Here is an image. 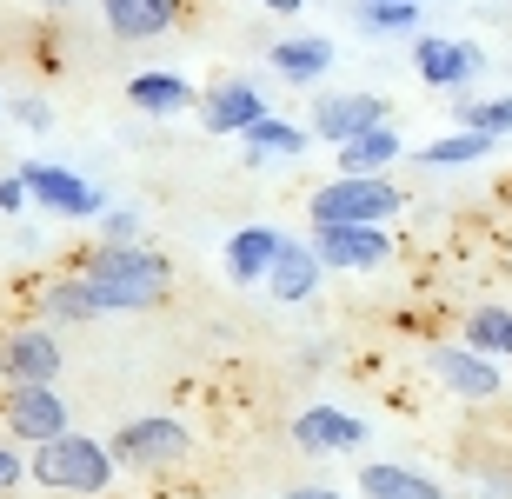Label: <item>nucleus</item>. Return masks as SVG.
Wrapping results in <instances>:
<instances>
[{"mask_svg":"<svg viewBox=\"0 0 512 499\" xmlns=\"http://www.w3.org/2000/svg\"><path fill=\"white\" fill-rule=\"evenodd\" d=\"M87 287H94L100 313H140V307H160L173 287V267L160 260L153 247H140V240H100L94 253H87Z\"/></svg>","mask_w":512,"mask_h":499,"instance_id":"obj_1","label":"nucleus"},{"mask_svg":"<svg viewBox=\"0 0 512 499\" xmlns=\"http://www.w3.org/2000/svg\"><path fill=\"white\" fill-rule=\"evenodd\" d=\"M27 473H34L47 493H74V499H100L107 486H114L120 460H114V446L107 440H87V433H60V440L34 446V460H27Z\"/></svg>","mask_w":512,"mask_h":499,"instance_id":"obj_2","label":"nucleus"},{"mask_svg":"<svg viewBox=\"0 0 512 499\" xmlns=\"http://www.w3.org/2000/svg\"><path fill=\"white\" fill-rule=\"evenodd\" d=\"M399 207H406V200H399V187L386 173H333V180L306 200L313 220H360V227H386Z\"/></svg>","mask_w":512,"mask_h":499,"instance_id":"obj_3","label":"nucleus"},{"mask_svg":"<svg viewBox=\"0 0 512 499\" xmlns=\"http://www.w3.org/2000/svg\"><path fill=\"white\" fill-rule=\"evenodd\" d=\"M107 446H114V460L133 466V473H160V466H180L193 453V433L173 420V413H140V420H127Z\"/></svg>","mask_w":512,"mask_h":499,"instance_id":"obj_4","label":"nucleus"},{"mask_svg":"<svg viewBox=\"0 0 512 499\" xmlns=\"http://www.w3.org/2000/svg\"><path fill=\"white\" fill-rule=\"evenodd\" d=\"M313 253L326 273H373L393 260V233L360 220H313Z\"/></svg>","mask_w":512,"mask_h":499,"instance_id":"obj_5","label":"nucleus"},{"mask_svg":"<svg viewBox=\"0 0 512 499\" xmlns=\"http://www.w3.org/2000/svg\"><path fill=\"white\" fill-rule=\"evenodd\" d=\"M14 173L27 180V193H34L40 207L67 213V220H100V213H107V193H100L87 173H74V167H54V160H27V167H14Z\"/></svg>","mask_w":512,"mask_h":499,"instance_id":"obj_6","label":"nucleus"},{"mask_svg":"<svg viewBox=\"0 0 512 499\" xmlns=\"http://www.w3.org/2000/svg\"><path fill=\"white\" fill-rule=\"evenodd\" d=\"M413 74L439 94H459V87H473L486 74V54H479L473 40H446V34H419L413 40Z\"/></svg>","mask_w":512,"mask_h":499,"instance_id":"obj_7","label":"nucleus"},{"mask_svg":"<svg viewBox=\"0 0 512 499\" xmlns=\"http://www.w3.org/2000/svg\"><path fill=\"white\" fill-rule=\"evenodd\" d=\"M293 446L300 453H313V460H326V453H360L366 446V420L360 413H346V406H300L293 413Z\"/></svg>","mask_w":512,"mask_h":499,"instance_id":"obj_8","label":"nucleus"},{"mask_svg":"<svg viewBox=\"0 0 512 499\" xmlns=\"http://www.w3.org/2000/svg\"><path fill=\"white\" fill-rule=\"evenodd\" d=\"M60 340L47 327H20L0 340V380L7 386H54L60 380Z\"/></svg>","mask_w":512,"mask_h":499,"instance_id":"obj_9","label":"nucleus"},{"mask_svg":"<svg viewBox=\"0 0 512 499\" xmlns=\"http://www.w3.org/2000/svg\"><path fill=\"white\" fill-rule=\"evenodd\" d=\"M67 393H54V386H14L7 393V433H14L20 446H47L67 433Z\"/></svg>","mask_w":512,"mask_h":499,"instance_id":"obj_10","label":"nucleus"},{"mask_svg":"<svg viewBox=\"0 0 512 499\" xmlns=\"http://www.w3.org/2000/svg\"><path fill=\"white\" fill-rule=\"evenodd\" d=\"M386 100L380 94H320L313 100V140H326V147H340V140H353V134H366V127H386Z\"/></svg>","mask_w":512,"mask_h":499,"instance_id":"obj_11","label":"nucleus"},{"mask_svg":"<svg viewBox=\"0 0 512 499\" xmlns=\"http://www.w3.org/2000/svg\"><path fill=\"white\" fill-rule=\"evenodd\" d=\"M433 373H439V386L446 393H459V400H493L499 386V360L493 353H479V346H466V340H453V346H433Z\"/></svg>","mask_w":512,"mask_h":499,"instance_id":"obj_12","label":"nucleus"},{"mask_svg":"<svg viewBox=\"0 0 512 499\" xmlns=\"http://www.w3.org/2000/svg\"><path fill=\"white\" fill-rule=\"evenodd\" d=\"M266 114V100H260V87H253V80H240V74H227L220 80V87H207V94H200V127H207V134H247L253 120Z\"/></svg>","mask_w":512,"mask_h":499,"instance_id":"obj_13","label":"nucleus"},{"mask_svg":"<svg viewBox=\"0 0 512 499\" xmlns=\"http://www.w3.org/2000/svg\"><path fill=\"white\" fill-rule=\"evenodd\" d=\"M320 280H326V267H320V253H313V240H286L273 273H266V293L286 300V307H300V300L320 293Z\"/></svg>","mask_w":512,"mask_h":499,"instance_id":"obj_14","label":"nucleus"},{"mask_svg":"<svg viewBox=\"0 0 512 499\" xmlns=\"http://www.w3.org/2000/svg\"><path fill=\"white\" fill-rule=\"evenodd\" d=\"M280 247H286L280 227H240V233L227 240V273H233V287H266V273H273Z\"/></svg>","mask_w":512,"mask_h":499,"instance_id":"obj_15","label":"nucleus"},{"mask_svg":"<svg viewBox=\"0 0 512 499\" xmlns=\"http://www.w3.org/2000/svg\"><path fill=\"white\" fill-rule=\"evenodd\" d=\"M114 40H160L180 20V0H100Z\"/></svg>","mask_w":512,"mask_h":499,"instance_id":"obj_16","label":"nucleus"},{"mask_svg":"<svg viewBox=\"0 0 512 499\" xmlns=\"http://www.w3.org/2000/svg\"><path fill=\"white\" fill-rule=\"evenodd\" d=\"M127 107L133 114H153V120H173V114H187V107H200V94H193L187 74H133Z\"/></svg>","mask_w":512,"mask_h":499,"instance_id":"obj_17","label":"nucleus"},{"mask_svg":"<svg viewBox=\"0 0 512 499\" xmlns=\"http://www.w3.org/2000/svg\"><path fill=\"white\" fill-rule=\"evenodd\" d=\"M273 74L293 80V87H313L320 74H333V40L326 34H293V40H273Z\"/></svg>","mask_w":512,"mask_h":499,"instance_id":"obj_18","label":"nucleus"},{"mask_svg":"<svg viewBox=\"0 0 512 499\" xmlns=\"http://www.w3.org/2000/svg\"><path fill=\"white\" fill-rule=\"evenodd\" d=\"M240 140H247L253 167H260V160H300L306 147H313V127H293V120H280V114H260Z\"/></svg>","mask_w":512,"mask_h":499,"instance_id":"obj_19","label":"nucleus"},{"mask_svg":"<svg viewBox=\"0 0 512 499\" xmlns=\"http://www.w3.org/2000/svg\"><path fill=\"white\" fill-rule=\"evenodd\" d=\"M333 154H340V173H386L399 154H406V140H399V127L386 120V127H366V134L340 140Z\"/></svg>","mask_w":512,"mask_h":499,"instance_id":"obj_20","label":"nucleus"},{"mask_svg":"<svg viewBox=\"0 0 512 499\" xmlns=\"http://www.w3.org/2000/svg\"><path fill=\"white\" fill-rule=\"evenodd\" d=\"M360 499H446V493H439V480H426L413 466L373 460V466H360Z\"/></svg>","mask_w":512,"mask_h":499,"instance_id":"obj_21","label":"nucleus"},{"mask_svg":"<svg viewBox=\"0 0 512 499\" xmlns=\"http://www.w3.org/2000/svg\"><path fill=\"white\" fill-rule=\"evenodd\" d=\"M40 307H47V320H67V327H87V320H100V300H94V287H87V273L47 280V287H40Z\"/></svg>","mask_w":512,"mask_h":499,"instance_id":"obj_22","label":"nucleus"},{"mask_svg":"<svg viewBox=\"0 0 512 499\" xmlns=\"http://www.w3.org/2000/svg\"><path fill=\"white\" fill-rule=\"evenodd\" d=\"M459 340L479 346V353H493V360H512V307H473Z\"/></svg>","mask_w":512,"mask_h":499,"instance_id":"obj_23","label":"nucleus"},{"mask_svg":"<svg viewBox=\"0 0 512 499\" xmlns=\"http://www.w3.org/2000/svg\"><path fill=\"white\" fill-rule=\"evenodd\" d=\"M486 154H493V140L473 134V127H453V134H439V140H426V147H419V160H426V167H473V160H486Z\"/></svg>","mask_w":512,"mask_h":499,"instance_id":"obj_24","label":"nucleus"},{"mask_svg":"<svg viewBox=\"0 0 512 499\" xmlns=\"http://www.w3.org/2000/svg\"><path fill=\"white\" fill-rule=\"evenodd\" d=\"M453 120H459V127H473V134H486V140H506V134H512V94H493V100H459Z\"/></svg>","mask_w":512,"mask_h":499,"instance_id":"obj_25","label":"nucleus"},{"mask_svg":"<svg viewBox=\"0 0 512 499\" xmlns=\"http://www.w3.org/2000/svg\"><path fill=\"white\" fill-rule=\"evenodd\" d=\"M360 27L366 34H413L419 0H360Z\"/></svg>","mask_w":512,"mask_h":499,"instance_id":"obj_26","label":"nucleus"},{"mask_svg":"<svg viewBox=\"0 0 512 499\" xmlns=\"http://www.w3.org/2000/svg\"><path fill=\"white\" fill-rule=\"evenodd\" d=\"M100 233H107V240H140V213L133 207H107L100 213Z\"/></svg>","mask_w":512,"mask_h":499,"instance_id":"obj_27","label":"nucleus"},{"mask_svg":"<svg viewBox=\"0 0 512 499\" xmlns=\"http://www.w3.org/2000/svg\"><path fill=\"white\" fill-rule=\"evenodd\" d=\"M14 120L27 134H47V127H54V107H47V100H14Z\"/></svg>","mask_w":512,"mask_h":499,"instance_id":"obj_28","label":"nucleus"},{"mask_svg":"<svg viewBox=\"0 0 512 499\" xmlns=\"http://www.w3.org/2000/svg\"><path fill=\"white\" fill-rule=\"evenodd\" d=\"M20 480H27V460H20L14 446H0V493H14Z\"/></svg>","mask_w":512,"mask_h":499,"instance_id":"obj_29","label":"nucleus"},{"mask_svg":"<svg viewBox=\"0 0 512 499\" xmlns=\"http://www.w3.org/2000/svg\"><path fill=\"white\" fill-rule=\"evenodd\" d=\"M27 200H34V193H27V180H20V173H7V180H0V213H20Z\"/></svg>","mask_w":512,"mask_h":499,"instance_id":"obj_30","label":"nucleus"},{"mask_svg":"<svg viewBox=\"0 0 512 499\" xmlns=\"http://www.w3.org/2000/svg\"><path fill=\"white\" fill-rule=\"evenodd\" d=\"M280 499H346V493H333V486H286Z\"/></svg>","mask_w":512,"mask_h":499,"instance_id":"obj_31","label":"nucleus"},{"mask_svg":"<svg viewBox=\"0 0 512 499\" xmlns=\"http://www.w3.org/2000/svg\"><path fill=\"white\" fill-rule=\"evenodd\" d=\"M253 7H266V14H300L306 0H253Z\"/></svg>","mask_w":512,"mask_h":499,"instance_id":"obj_32","label":"nucleus"},{"mask_svg":"<svg viewBox=\"0 0 512 499\" xmlns=\"http://www.w3.org/2000/svg\"><path fill=\"white\" fill-rule=\"evenodd\" d=\"M47 7H80V0H47Z\"/></svg>","mask_w":512,"mask_h":499,"instance_id":"obj_33","label":"nucleus"}]
</instances>
